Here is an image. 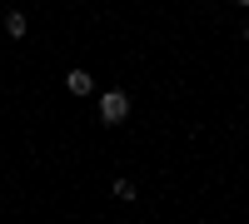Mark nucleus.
Here are the masks:
<instances>
[{
  "label": "nucleus",
  "instance_id": "nucleus-3",
  "mask_svg": "<svg viewBox=\"0 0 249 224\" xmlns=\"http://www.w3.org/2000/svg\"><path fill=\"white\" fill-rule=\"evenodd\" d=\"M5 35H10V40H25V35H30V20L20 15V10H10V15H5Z\"/></svg>",
  "mask_w": 249,
  "mask_h": 224
},
{
  "label": "nucleus",
  "instance_id": "nucleus-4",
  "mask_svg": "<svg viewBox=\"0 0 249 224\" xmlns=\"http://www.w3.org/2000/svg\"><path fill=\"white\" fill-rule=\"evenodd\" d=\"M110 190H115V199H135V194H140V190H135V179H124V174L115 179V185H110Z\"/></svg>",
  "mask_w": 249,
  "mask_h": 224
},
{
  "label": "nucleus",
  "instance_id": "nucleus-5",
  "mask_svg": "<svg viewBox=\"0 0 249 224\" xmlns=\"http://www.w3.org/2000/svg\"><path fill=\"white\" fill-rule=\"evenodd\" d=\"M244 45H249V20H244Z\"/></svg>",
  "mask_w": 249,
  "mask_h": 224
},
{
  "label": "nucleus",
  "instance_id": "nucleus-1",
  "mask_svg": "<svg viewBox=\"0 0 249 224\" xmlns=\"http://www.w3.org/2000/svg\"><path fill=\"white\" fill-rule=\"evenodd\" d=\"M95 110H100V125H124V120H130V95L124 90H105L95 100Z\"/></svg>",
  "mask_w": 249,
  "mask_h": 224
},
{
  "label": "nucleus",
  "instance_id": "nucleus-2",
  "mask_svg": "<svg viewBox=\"0 0 249 224\" xmlns=\"http://www.w3.org/2000/svg\"><path fill=\"white\" fill-rule=\"evenodd\" d=\"M65 90H70L75 100H90V95H95V75H90V70H70V75H65Z\"/></svg>",
  "mask_w": 249,
  "mask_h": 224
},
{
  "label": "nucleus",
  "instance_id": "nucleus-6",
  "mask_svg": "<svg viewBox=\"0 0 249 224\" xmlns=\"http://www.w3.org/2000/svg\"><path fill=\"white\" fill-rule=\"evenodd\" d=\"M234 5H249V0H234Z\"/></svg>",
  "mask_w": 249,
  "mask_h": 224
}]
</instances>
